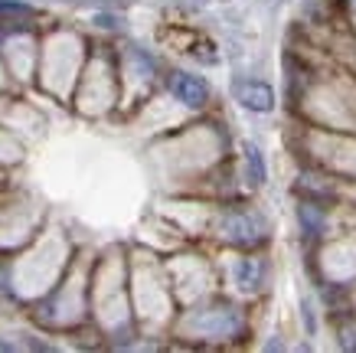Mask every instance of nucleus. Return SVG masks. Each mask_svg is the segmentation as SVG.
<instances>
[{
  "label": "nucleus",
  "mask_w": 356,
  "mask_h": 353,
  "mask_svg": "<svg viewBox=\"0 0 356 353\" xmlns=\"http://www.w3.org/2000/svg\"><path fill=\"white\" fill-rule=\"evenodd\" d=\"M170 92L180 98L186 108H203L206 102H209L206 82L200 75H190V72H173L170 75Z\"/></svg>",
  "instance_id": "obj_1"
},
{
  "label": "nucleus",
  "mask_w": 356,
  "mask_h": 353,
  "mask_svg": "<svg viewBox=\"0 0 356 353\" xmlns=\"http://www.w3.org/2000/svg\"><path fill=\"white\" fill-rule=\"evenodd\" d=\"M3 13H10V17H26L30 7L20 3V0H0V17H3Z\"/></svg>",
  "instance_id": "obj_5"
},
{
  "label": "nucleus",
  "mask_w": 356,
  "mask_h": 353,
  "mask_svg": "<svg viewBox=\"0 0 356 353\" xmlns=\"http://www.w3.org/2000/svg\"><path fill=\"white\" fill-rule=\"evenodd\" d=\"M298 219H301L304 226V235H321V226H324V216H321V210L314 203H301L298 206Z\"/></svg>",
  "instance_id": "obj_4"
},
{
  "label": "nucleus",
  "mask_w": 356,
  "mask_h": 353,
  "mask_svg": "<svg viewBox=\"0 0 356 353\" xmlns=\"http://www.w3.org/2000/svg\"><path fill=\"white\" fill-rule=\"evenodd\" d=\"M236 95H238V102H242L248 111H259V115H265V111L275 108V92H271V86L255 82V79H252V82H238Z\"/></svg>",
  "instance_id": "obj_2"
},
{
  "label": "nucleus",
  "mask_w": 356,
  "mask_h": 353,
  "mask_svg": "<svg viewBox=\"0 0 356 353\" xmlns=\"http://www.w3.org/2000/svg\"><path fill=\"white\" fill-rule=\"evenodd\" d=\"M245 173H248V183L252 187H261L265 183V157H261L259 144H245Z\"/></svg>",
  "instance_id": "obj_3"
}]
</instances>
